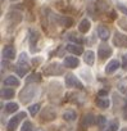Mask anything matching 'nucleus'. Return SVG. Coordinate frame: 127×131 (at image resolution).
<instances>
[{
  "label": "nucleus",
  "mask_w": 127,
  "mask_h": 131,
  "mask_svg": "<svg viewBox=\"0 0 127 131\" xmlns=\"http://www.w3.org/2000/svg\"><path fill=\"white\" fill-rule=\"evenodd\" d=\"M30 71V64H28V58H27V54L26 53H22L19 59H18V63L16 66V72L18 76L23 77L27 72Z\"/></svg>",
  "instance_id": "obj_1"
},
{
  "label": "nucleus",
  "mask_w": 127,
  "mask_h": 131,
  "mask_svg": "<svg viewBox=\"0 0 127 131\" xmlns=\"http://www.w3.org/2000/svg\"><path fill=\"white\" fill-rule=\"evenodd\" d=\"M35 94H36V86H26L19 93V99H21L22 103L26 104V103H28V102H31L33 99Z\"/></svg>",
  "instance_id": "obj_2"
},
{
  "label": "nucleus",
  "mask_w": 127,
  "mask_h": 131,
  "mask_svg": "<svg viewBox=\"0 0 127 131\" xmlns=\"http://www.w3.org/2000/svg\"><path fill=\"white\" fill-rule=\"evenodd\" d=\"M45 75H49V76H56V75H62L63 73V67L58 63H53L50 66L45 68Z\"/></svg>",
  "instance_id": "obj_3"
},
{
  "label": "nucleus",
  "mask_w": 127,
  "mask_h": 131,
  "mask_svg": "<svg viewBox=\"0 0 127 131\" xmlns=\"http://www.w3.org/2000/svg\"><path fill=\"white\" fill-rule=\"evenodd\" d=\"M113 42L118 48H127V35L116 31L114 37H113Z\"/></svg>",
  "instance_id": "obj_4"
},
{
  "label": "nucleus",
  "mask_w": 127,
  "mask_h": 131,
  "mask_svg": "<svg viewBox=\"0 0 127 131\" xmlns=\"http://www.w3.org/2000/svg\"><path fill=\"white\" fill-rule=\"evenodd\" d=\"M26 116V113L25 112H21V113H18L17 116H14V117H12L10 118V121L8 122V126H7V131H14L16 130V127L18 126V123H19V121L23 118Z\"/></svg>",
  "instance_id": "obj_5"
},
{
  "label": "nucleus",
  "mask_w": 127,
  "mask_h": 131,
  "mask_svg": "<svg viewBox=\"0 0 127 131\" xmlns=\"http://www.w3.org/2000/svg\"><path fill=\"white\" fill-rule=\"evenodd\" d=\"M66 85H67L68 88L82 89V84H81V81H80L75 75H67V76H66Z\"/></svg>",
  "instance_id": "obj_6"
},
{
  "label": "nucleus",
  "mask_w": 127,
  "mask_h": 131,
  "mask_svg": "<svg viewBox=\"0 0 127 131\" xmlns=\"http://www.w3.org/2000/svg\"><path fill=\"white\" fill-rule=\"evenodd\" d=\"M112 48L109 46V45H107V44H101L100 46H99V50H98V55H99V58L100 59H105V58H108L110 54H112Z\"/></svg>",
  "instance_id": "obj_7"
},
{
  "label": "nucleus",
  "mask_w": 127,
  "mask_h": 131,
  "mask_svg": "<svg viewBox=\"0 0 127 131\" xmlns=\"http://www.w3.org/2000/svg\"><path fill=\"white\" fill-rule=\"evenodd\" d=\"M96 121V117L93 114V113H87L82 117V121H81V126L82 127H90L95 123Z\"/></svg>",
  "instance_id": "obj_8"
},
{
  "label": "nucleus",
  "mask_w": 127,
  "mask_h": 131,
  "mask_svg": "<svg viewBox=\"0 0 127 131\" xmlns=\"http://www.w3.org/2000/svg\"><path fill=\"white\" fill-rule=\"evenodd\" d=\"M121 66V63L117 60V59H112L108 64H107V67H105V73H113V72H116L117 70H118V67Z\"/></svg>",
  "instance_id": "obj_9"
},
{
  "label": "nucleus",
  "mask_w": 127,
  "mask_h": 131,
  "mask_svg": "<svg viewBox=\"0 0 127 131\" xmlns=\"http://www.w3.org/2000/svg\"><path fill=\"white\" fill-rule=\"evenodd\" d=\"M3 57L5 59H14L16 58V49L12 45H7L3 49Z\"/></svg>",
  "instance_id": "obj_10"
},
{
  "label": "nucleus",
  "mask_w": 127,
  "mask_h": 131,
  "mask_svg": "<svg viewBox=\"0 0 127 131\" xmlns=\"http://www.w3.org/2000/svg\"><path fill=\"white\" fill-rule=\"evenodd\" d=\"M78 64H80V60L76 57H67V58H64V66L68 67V68H76Z\"/></svg>",
  "instance_id": "obj_11"
},
{
  "label": "nucleus",
  "mask_w": 127,
  "mask_h": 131,
  "mask_svg": "<svg viewBox=\"0 0 127 131\" xmlns=\"http://www.w3.org/2000/svg\"><path fill=\"white\" fill-rule=\"evenodd\" d=\"M67 50L75 55H81L84 53V49L80 44H70V45H67Z\"/></svg>",
  "instance_id": "obj_12"
},
{
  "label": "nucleus",
  "mask_w": 127,
  "mask_h": 131,
  "mask_svg": "<svg viewBox=\"0 0 127 131\" xmlns=\"http://www.w3.org/2000/svg\"><path fill=\"white\" fill-rule=\"evenodd\" d=\"M84 60L87 66H93L94 64V60H95V54L93 50H87L84 55Z\"/></svg>",
  "instance_id": "obj_13"
},
{
  "label": "nucleus",
  "mask_w": 127,
  "mask_h": 131,
  "mask_svg": "<svg viewBox=\"0 0 127 131\" xmlns=\"http://www.w3.org/2000/svg\"><path fill=\"white\" fill-rule=\"evenodd\" d=\"M98 35H99V37L101 40L105 41V40L109 39V30L107 27H104V26H99L98 27Z\"/></svg>",
  "instance_id": "obj_14"
},
{
  "label": "nucleus",
  "mask_w": 127,
  "mask_h": 131,
  "mask_svg": "<svg viewBox=\"0 0 127 131\" xmlns=\"http://www.w3.org/2000/svg\"><path fill=\"white\" fill-rule=\"evenodd\" d=\"M90 27H91L90 21H89V19H82V21H81V23H80V26H78V30H80V32L86 34V32L90 30Z\"/></svg>",
  "instance_id": "obj_15"
},
{
  "label": "nucleus",
  "mask_w": 127,
  "mask_h": 131,
  "mask_svg": "<svg viewBox=\"0 0 127 131\" xmlns=\"http://www.w3.org/2000/svg\"><path fill=\"white\" fill-rule=\"evenodd\" d=\"M4 85H7V86H19V80L16 79V76H8L4 80Z\"/></svg>",
  "instance_id": "obj_16"
},
{
  "label": "nucleus",
  "mask_w": 127,
  "mask_h": 131,
  "mask_svg": "<svg viewBox=\"0 0 127 131\" xmlns=\"http://www.w3.org/2000/svg\"><path fill=\"white\" fill-rule=\"evenodd\" d=\"M14 96V90L13 89H3L2 90V98L4 99H12Z\"/></svg>",
  "instance_id": "obj_17"
},
{
  "label": "nucleus",
  "mask_w": 127,
  "mask_h": 131,
  "mask_svg": "<svg viewBox=\"0 0 127 131\" xmlns=\"http://www.w3.org/2000/svg\"><path fill=\"white\" fill-rule=\"evenodd\" d=\"M118 127H119V122L117 119H113V121L108 122V126H107L105 131H117Z\"/></svg>",
  "instance_id": "obj_18"
},
{
  "label": "nucleus",
  "mask_w": 127,
  "mask_h": 131,
  "mask_svg": "<svg viewBox=\"0 0 127 131\" xmlns=\"http://www.w3.org/2000/svg\"><path fill=\"white\" fill-rule=\"evenodd\" d=\"M76 112L75 111H66L64 113H63V118H64L66 121H75L76 119Z\"/></svg>",
  "instance_id": "obj_19"
},
{
  "label": "nucleus",
  "mask_w": 127,
  "mask_h": 131,
  "mask_svg": "<svg viewBox=\"0 0 127 131\" xmlns=\"http://www.w3.org/2000/svg\"><path fill=\"white\" fill-rule=\"evenodd\" d=\"M41 80V76L40 73H32L30 75L27 79H26V84H31V82H39Z\"/></svg>",
  "instance_id": "obj_20"
},
{
  "label": "nucleus",
  "mask_w": 127,
  "mask_h": 131,
  "mask_svg": "<svg viewBox=\"0 0 127 131\" xmlns=\"http://www.w3.org/2000/svg\"><path fill=\"white\" fill-rule=\"evenodd\" d=\"M17 109H18V104H17V103L10 102V103H8V104L5 105V111H7L8 113H14Z\"/></svg>",
  "instance_id": "obj_21"
},
{
  "label": "nucleus",
  "mask_w": 127,
  "mask_h": 131,
  "mask_svg": "<svg viewBox=\"0 0 127 131\" xmlns=\"http://www.w3.org/2000/svg\"><path fill=\"white\" fill-rule=\"evenodd\" d=\"M59 22H60L62 26H66V27H70V26H72V23H73V21H72L71 18H68V17H60V18H59Z\"/></svg>",
  "instance_id": "obj_22"
},
{
  "label": "nucleus",
  "mask_w": 127,
  "mask_h": 131,
  "mask_svg": "<svg viewBox=\"0 0 127 131\" xmlns=\"http://www.w3.org/2000/svg\"><path fill=\"white\" fill-rule=\"evenodd\" d=\"M95 123H96L100 128H103V127L107 125V119H105V117H104V116H98V117H96Z\"/></svg>",
  "instance_id": "obj_23"
},
{
  "label": "nucleus",
  "mask_w": 127,
  "mask_h": 131,
  "mask_svg": "<svg viewBox=\"0 0 127 131\" xmlns=\"http://www.w3.org/2000/svg\"><path fill=\"white\" fill-rule=\"evenodd\" d=\"M96 104H98V107H100V108L104 109V108H108V107H109V100H108V99H100V98H99V99L96 100Z\"/></svg>",
  "instance_id": "obj_24"
},
{
  "label": "nucleus",
  "mask_w": 127,
  "mask_h": 131,
  "mask_svg": "<svg viewBox=\"0 0 127 131\" xmlns=\"http://www.w3.org/2000/svg\"><path fill=\"white\" fill-rule=\"evenodd\" d=\"M28 111L32 116H36V113H39L40 111V104H32L31 107H28Z\"/></svg>",
  "instance_id": "obj_25"
},
{
  "label": "nucleus",
  "mask_w": 127,
  "mask_h": 131,
  "mask_svg": "<svg viewBox=\"0 0 127 131\" xmlns=\"http://www.w3.org/2000/svg\"><path fill=\"white\" fill-rule=\"evenodd\" d=\"M21 131H32V123L30 121H25L21 127Z\"/></svg>",
  "instance_id": "obj_26"
},
{
  "label": "nucleus",
  "mask_w": 127,
  "mask_h": 131,
  "mask_svg": "<svg viewBox=\"0 0 127 131\" xmlns=\"http://www.w3.org/2000/svg\"><path fill=\"white\" fill-rule=\"evenodd\" d=\"M37 39H39V34H37L36 31H31V36H30V42H31V45H33V44L37 41Z\"/></svg>",
  "instance_id": "obj_27"
},
{
  "label": "nucleus",
  "mask_w": 127,
  "mask_h": 131,
  "mask_svg": "<svg viewBox=\"0 0 127 131\" xmlns=\"http://www.w3.org/2000/svg\"><path fill=\"white\" fill-rule=\"evenodd\" d=\"M117 8H118L119 12H122L123 14L127 16V7H126L124 4H122V3H117Z\"/></svg>",
  "instance_id": "obj_28"
},
{
  "label": "nucleus",
  "mask_w": 127,
  "mask_h": 131,
  "mask_svg": "<svg viewBox=\"0 0 127 131\" xmlns=\"http://www.w3.org/2000/svg\"><path fill=\"white\" fill-rule=\"evenodd\" d=\"M70 40L75 41L76 44H77V42H78V44H81V42L84 41V40H82L81 37H78V36H75V34H71V35H70Z\"/></svg>",
  "instance_id": "obj_29"
},
{
  "label": "nucleus",
  "mask_w": 127,
  "mask_h": 131,
  "mask_svg": "<svg viewBox=\"0 0 127 131\" xmlns=\"http://www.w3.org/2000/svg\"><path fill=\"white\" fill-rule=\"evenodd\" d=\"M122 67L124 70H127V54L123 55V62H122Z\"/></svg>",
  "instance_id": "obj_30"
},
{
  "label": "nucleus",
  "mask_w": 127,
  "mask_h": 131,
  "mask_svg": "<svg viewBox=\"0 0 127 131\" xmlns=\"http://www.w3.org/2000/svg\"><path fill=\"white\" fill-rule=\"evenodd\" d=\"M98 95H99V96H104V95H108V91H107V90H100V91L98 93Z\"/></svg>",
  "instance_id": "obj_31"
},
{
  "label": "nucleus",
  "mask_w": 127,
  "mask_h": 131,
  "mask_svg": "<svg viewBox=\"0 0 127 131\" xmlns=\"http://www.w3.org/2000/svg\"><path fill=\"white\" fill-rule=\"evenodd\" d=\"M123 117H124V119L127 121V107L124 108V111H123Z\"/></svg>",
  "instance_id": "obj_32"
},
{
  "label": "nucleus",
  "mask_w": 127,
  "mask_h": 131,
  "mask_svg": "<svg viewBox=\"0 0 127 131\" xmlns=\"http://www.w3.org/2000/svg\"><path fill=\"white\" fill-rule=\"evenodd\" d=\"M121 131H127V128H122V130H121Z\"/></svg>",
  "instance_id": "obj_33"
},
{
  "label": "nucleus",
  "mask_w": 127,
  "mask_h": 131,
  "mask_svg": "<svg viewBox=\"0 0 127 131\" xmlns=\"http://www.w3.org/2000/svg\"><path fill=\"white\" fill-rule=\"evenodd\" d=\"M126 102H127V95H126Z\"/></svg>",
  "instance_id": "obj_34"
},
{
  "label": "nucleus",
  "mask_w": 127,
  "mask_h": 131,
  "mask_svg": "<svg viewBox=\"0 0 127 131\" xmlns=\"http://www.w3.org/2000/svg\"><path fill=\"white\" fill-rule=\"evenodd\" d=\"M40 131H42V130H40Z\"/></svg>",
  "instance_id": "obj_35"
}]
</instances>
